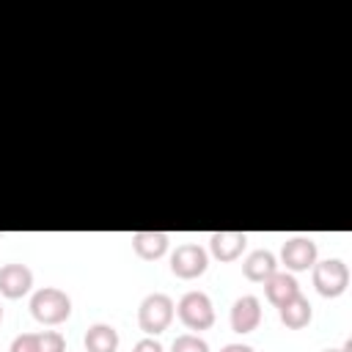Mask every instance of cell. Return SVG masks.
Returning a JSON list of instances; mask_svg holds the SVG:
<instances>
[{
  "instance_id": "1",
  "label": "cell",
  "mask_w": 352,
  "mask_h": 352,
  "mask_svg": "<svg viewBox=\"0 0 352 352\" xmlns=\"http://www.w3.org/2000/svg\"><path fill=\"white\" fill-rule=\"evenodd\" d=\"M30 314L41 324H60L72 316V300L63 289L44 286L30 297Z\"/></svg>"
},
{
  "instance_id": "2",
  "label": "cell",
  "mask_w": 352,
  "mask_h": 352,
  "mask_svg": "<svg viewBox=\"0 0 352 352\" xmlns=\"http://www.w3.org/2000/svg\"><path fill=\"white\" fill-rule=\"evenodd\" d=\"M173 314H176L173 300L162 292H154V294L143 297V302L138 308V324L146 336H160L173 322Z\"/></svg>"
},
{
  "instance_id": "3",
  "label": "cell",
  "mask_w": 352,
  "mask_h": 352,
  "mask_svg": "<svg viewBox=\"0 0 352 352\" xmlns=\"http://www.w3.org/2000/svg\"><path fill=\"white\" fill-rule=\"evenodd\" d=\"M176 314L187 330H209L214 324V308L204 292L182 294V300L176 302Z\"/></svg>"
},
{
  "instance_id": "4",
  "label": "cell",
  "mask_w": 352,
  "mask_h": 352,
  "mask_svg": "<svg viewBox=\"0 0 352 352\" xmlns=\"http://www.w3.org/2000/svg\"><path fill=\"white\" fill-rule=\"evenodd\" d=\"M314 286L322 297H341L349 286V267L341 258L314 264Z\"/></svg>"
},
{
  "instance_id": "5",
  "label": "cell",
  "mask_w": 352,
  "mask_h": 352,
  "mask_svg": "<svg viewBox=\"0 0 352 352\" xmlns=\"http://www.w3.org/2000/svg\"><path fill=\"white\" fill-rule=\"evenodd\" d=\"M209 267V256L198 242H184L170 253V272L182 280H192L204 275Z\"/></svg>"
},
{
  "instance_id": "6",
  "label": "cell",
  "mask_w": 352,
  "mask_h": 352,
  "mask_svg": "<svg viewBox=\"0 0 352 352\" xmlns=\"http://www.w3.org/2000/svg\"><path fill=\"white\" fill-rule=\"evenodd\" d=\"M280 261L292 272L311 270L316 264V242L308 239V236H289L280 248Z\"/></svg>"
},
{
  "instance_id": "7",
  "label": "cell",
  "mask_w": 352,
  "mask_h": 352,
  "mask_svg": "<svg viewBox=\"0 0 352 352\" xmlns=\"http://www.w3.org/2000/svg\"><path fill=\"white\" fill-rule=\"evenodd\" d=\"M33 286V272L28 264H6L0 267V294L8 300H19L30 292Z\"/></svg>"
},
{
  "instance_id": "8",
  "label": "cell",
  "mask_w": 352,
  "mask_h": 352,
  "mask_svg": "<svg viewBox=\"0 0 352 352\" xmlns=\"http://www.w3.org/2000/svg\"><path fill=\"white\" fill-rule=\"evenodd\" d=\"M261 322V302L253 294L234 300L231 305V330L234 333H253Z\"/></svg>"
},
{
  "instance_id": "9",
  "label": "cell",
  "mask_w": 352,
  "mask_h": 352,
  "mask_svg": "<svg viewBox=\"0 0 352 352\" xmlns=\"http://www.w3.org/2000/svg\"><path fill=\"white\" fill-rule=\"evenodd\" d=\"M245 245H248V234H245V231H214V234L209 236V250H212V256L220 258V261H234V258H239L242 250H245Z\"/></svg>"
},
{
  "instance_id": "10",
  "label": "cell",
  "mask_w": 352,
  "mask_h": 352,
  "mask_svg": "<svg viewBox=\"0 0 352 352\" xmlns=\"http://www.w3.org/2000/svg\"><path fill=\"white\" fill-rule=\"evenodd\" d=\"M264 294L275 308H280V305H286L289 300H294L300 294V283L289 272H275L264 280Z\"/></svg>"
},
{
  "instance_id": "11",
  "label": "cell",
  "mask_w": 352,
  "mask_h": 352,
  "mask_svg": "<svg viewBox=\"0 0 352 352\" xmlns=\"http://www.w3.org/2000/svg\"><path fill=\"white\" fill-rule=\"evenodd\" d=\"M168 234H162V231H138V234H132V248H135V253L140 256V258H146V261H154V258H160V256H165V250H168Z\"/></svg>"
},
{
  "instance_id": "12",
  "label": "cell",
  "mask_w": 352,
  "mask_h": 352,
  "mask_svg": "<svg viewBox=\"0 0 352 352\" xmlns=\"http://www.w3.org/2000/svg\"><path fill=\"white\" fill-rule=\"evenodd\" d=\"M242 272L248 280H256V283H264L270 275L278 272V261L270 250H253L245 261H242Z\"/></svg>"
},
{
  "instance_id": "13",
  "label": "cell",
  "mask_w": 352,
  "mask_h": 352,
  "mask_svg": "<svg viewBox=\"0 0 352 352\" xmlns=\"http://www.w3.org/2000/svg\"><path fill=\"white\" fill-rule=\"evenodd\" d=\"M278 316H280V322H283L289 330H302L305 324H311L314 308H311V302H308L302 294H297L294 300H289L286 305L278 308Z\"/></svg>"
},
{
  "instance_id": "14",
  "label": "cell",
  "mask_w": 352,
  "mask_h": 352,
  "mask_svg": "<svg viewBox=\"0 0 352 352\" xmlns=\"http://www.w3.org/2000/svg\"><path fill=\"white\" fill-rule=\"evenodd\" d=\"M85 349L88 352H116L118 349V330L113 324H91L85 333Z\"/></svg>"
},
{
  "instance_id": "15",
  "label": "cell",
  "mask_w": 352,
  "mask_h": 352,
  "mask_svg": "<svg viewBox=\"0 0 352 352\" xmlns=\"http://www.w3.org/2000/svg\"><path fill=\"white\" fill-rule=\"evenodd\" d=\"M170 352H209V344L192 333H184V336H176L173 338V346Z\"/></svg>"
},
{
  "instance_id": "16",
  "label": "cell",
  "mask_w": 352,
  "mask_h": 352,
  "mask_svg": "<svg viewBox=\"0 0 352 352\" xmlns=\"http://www.w3.org/2000/svg\"><path fill=\"white\" fill-rule=\"evenodd\" d=\"M38 336V352H66V338L58 330H44Z\"/></svg>"
},
{
  "instance_id": "17",
  "label": "cell",
  "mask_w": 352,
  "mask_h": 352,
  "mask_svg": "<svg viewBox=\"0 0 352 352\" xmlns=\"http://www.w3.org/2000/svg\"><path fill=\"white\" fill-rule=\"evenodd\" d=\"M8 352H38V336L36 333H22L11 341Z\"/></svg>"
},
{
  "instance_id": "18",
  "label": "cell",
  "mask_w": 352,
  "mask_h": 352,
  "mask_svg": "<svg viewBox=\"0 0 352 352\" xmlns=\"http://www.w3.org/2000/svg\"><path fill=\"white\" fill-rule=\"evenodd\" d=\"M132 352H165V349H162V344H160L157 338H140V341L132 346Z\"/></svg>"
},
{
  "instance_id": "19",
  "label": "cell",
  "mask_w": 352,
  "mask_h": 352,
  "mask_svg": "<svg viewBox=\"0 0 352 352\" xmlns=\"http://www.w3.org/2000/svg\"><path fill=\"white\" fill-rule=\"evenodd\" d=\"M220 352H253V346H248V344H226Z\"/></svg>"
},
{
  "instance_id": "20",
  "label": "cell",
  "mask_w": 352,
  "mask_h": 352,
  "mask_svg": "<svg viewBox=\"0 0 352 352\" xmlns=\"http://www.w3.org/2000/svg\"><path fill=\"white\" fill-rule=\"evenodd\" d=\"M322 352H352V341H346V344L338 346V349H322Z\"/></svg>"
},
{
  "instance_id": "21",
  "label": "cell",
  "mask_w": 352,
  "mask_h": 352,
  "mask_svg": "<svg viewBox=\"0 0 352 352\" xmlns=\"http://www.w3.org/2000/svg\"><path fill=\"white\" fill-rule=\"evenodd\" d=\"M0 322H3V305H0Z\"/></svg>"
}]
</instances>
